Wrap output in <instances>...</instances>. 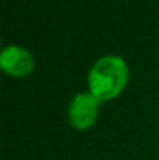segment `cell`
<instances>
[{
    "mask_svg": "<svg viewBox=\"0 0 159 160\" xmlns=\"http://www.w3.org/2000/svg\"><path fill=\"white\" fill-rule=\"evenodd\" d=\"M126 82L128 65L125 59L112 54L103 56L95 61L87 76L89 90L98 101H106L119 97Z\"/></svg>",
    "mask_w": 159,
    "mask_h": 160,
    "instance_id": "cell-1",
    "label": "cell"
},
{
    "mask_svg": "<svg viewBox=\"0 0 159 160\" xmlns=\"http://www.w3.org/2000/svg\"><path fill=\"white\" fill-rule=\"evenodd\" d=\"M100 101L92 93H78L69 106V121L78 131L92 128L97 121Z\"/></svg>",
    "mask_w": 159,
    "mask_h": 160,
    "instance_id": "cell-2",
    "label": "cell"
},
{
    "mask_svg": "<svg viewBox=\"0 0 159 160\" xmlns=\"http://www.w3.org/2000/svg\"><path fill=\"white\" fill-rule=\"evenodd\" d=\"M0 67L5 73L14 78L28 76L34 68V59L31 53L17 45H8L2 50Z\"/></svg>",
    "mask_w": 159,
    "mask_h": 160,
    "instance_id": "cell-3",
    "label": "cell"
}]
</instances>
